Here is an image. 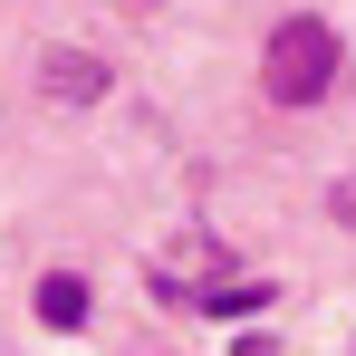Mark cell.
<instances>
[{
    "label": "cell",
    "instance_id": "cell-1",
    "mask_svg": "<svg viewBox=\"0 0 356 356\" xmlns=\"http://www.w3.org/2000/svg\"><path fill=\"white\" fill-rule=\"evenodd\" d=\"M260 87L280 106H318L337 87V29L327 19H280L270 29V58H260Z\"/></svg>",
    "mask_w": 356,
    "mask_h": 356
},
{
    "label": "cell",
    "instance_id": "cell-2",
    "mask_svg": "<svg viewBox=\"0 0 356 356\" xmlns=\"http://www.w3.org/2000/svg\"><path fill=\"white\" fill-rule=\"evenodd\" d=\"M39 87H49L58 106H97V97H106V67H97V58H77V49H58V58L39 67Z\"/></svg>",
    "mask_w": 356,
    "mask_h": 356
},
{
    "label": "cell",
    "instance_id": "cell-3",
    "mask_svg": "<svg viewBox=\"0 0 356 356\" xmlns=\"http://www.w3.org/2000/svg\"><path fill=\"white\" fill-rule=\"evenodd\" d=\"M39 318H49V327H87V280H77V270H49V280H39Z\"/></svg>",
    "mask_w": 356,
    "mask_h": 356
}]
</instances>
